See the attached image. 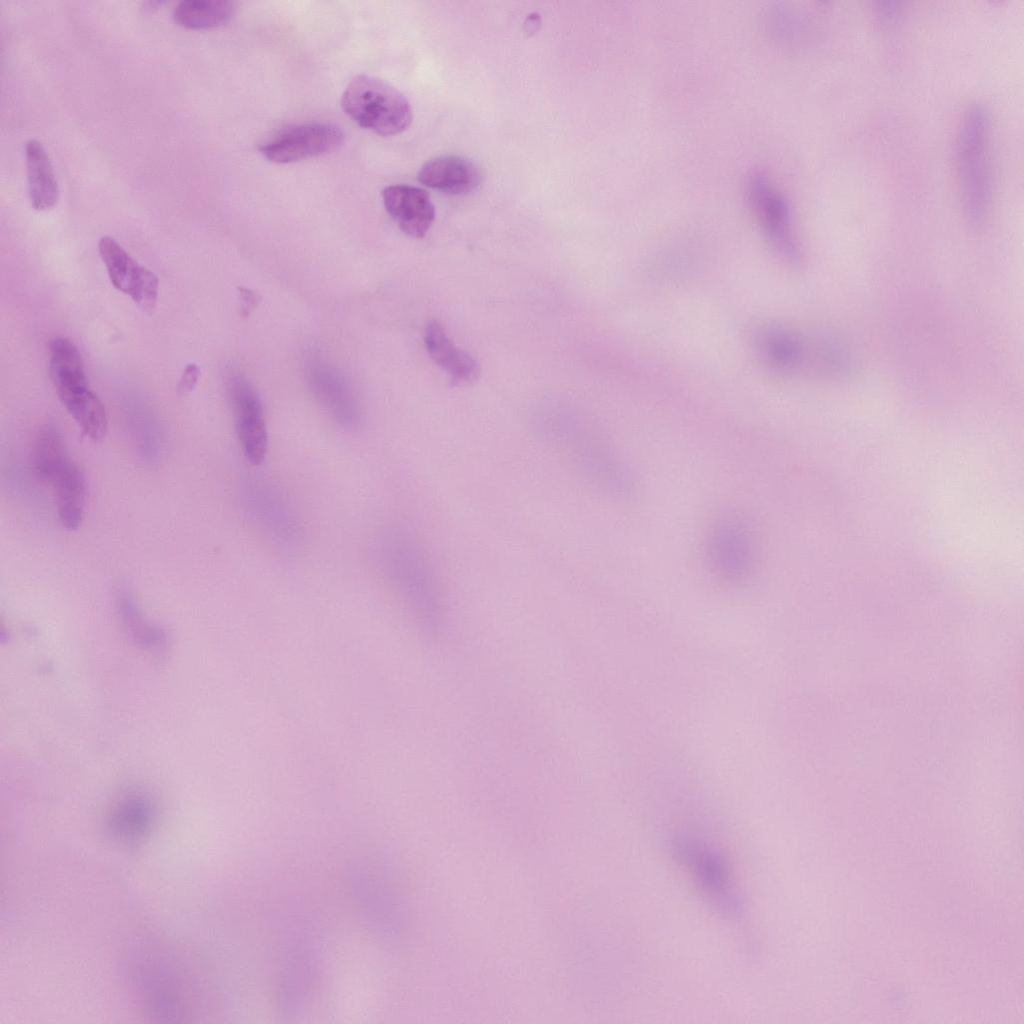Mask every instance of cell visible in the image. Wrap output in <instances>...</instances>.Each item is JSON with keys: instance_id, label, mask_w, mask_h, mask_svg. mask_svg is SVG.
Returning a JSON list of instances; mask_svg holds the SVG:
<instances>
[{"instance_id": "obj_1", "label": "cell", "mask_w": 1024, "mask_h": 1024, "mask_svg": "<svg viewBox=\"0 0 1024 1024\" xmlns=\"http://www.w3.org/2000/svg\"><path fill=\"white\" fill-rule=\"evenodd\" d=\"M372 564L397 592L416 617L429 628H438L445 617V600L432 561L409 529L388 527L369 544Z\"/></svg>"}, {"instance_id": "obj_2", "label": "cell", "mask_w": 1024, "mask_h": 1024, "mask_svg": "<svg viewBox=\"0 0 1024 1024\" xmlns=\"http://www.w3.org/2000/svg\"><path fill=\"white\" fill-rule=\"evenodd\" d=\"M750 338L759 361L773 372L840 379L854 370L848 347L827 334H807L785 324L764 321L752 328Z\"/></svg>"}, {"instance_id": "obj_3", "label": "cell", "mask_w": 1024, "mask_h": 1024, "mask_svg": "<svg viewBox=\"0 0 1024 1024\" xmlns=\"http://www.w3.org/2000/svg\"><path fill=\"white\" fill-rule=\"evenodd\" d=\"M991 119L987 108L974 103L965 110L955 142V171L963 213L968 222L983 225L991 211L994 174Z\"/></svg>"}, {"instance_id": "obj_4", "label": "cell", "mask_w": 1024, "mask_h": 1024, "mask_svg": "<svg viewBox=\"0 0 1024 1024\" xmlns=\"http://www.w3.org/2000/svg\"><path fill=\"white\" fill-rule=\"evenodd\" d=\"M33 465L39 478L52 489L62 525L69 530L78 528L85 506V478L71 459L61 431L54 425L48 424L38 432Z\"/></svg>"}, {"instance_id": "obj_5", "label": "cell", "mask_w": 1024, "mask_h": 1024, "mask_svg": "<svg viewBox=\"0 0 1024 1024\" xmlns=\"http://www.w3.org/2000/svg\"><path fill=\"white\" fill-rule=\"evenodd\" d=\"M576 472L595 487L616 496L630 494L633 483L610 444L583 431L553 427L541 432Z\"/></svg>"}, {"instance_id": "obj_6", "label": "cell", "mask_w": 1024, "mask_h": 1024, "mask_svg": "<svg viewBox=\"0 0 1024 1024\" xmlns=\"http://www.w3.org/2000/svg\"><path fill=\"white\" fill-rule=\"evenodd\" d=\"M341 106L358 126L382 136L404 131L412 121V108L396 88L369 75L355 76L346 86Z\"/></svg>"}, {"instance_id": "obj_7", "label": "cell", "mask_w": 1024, "mask_h": 1024, "mask_svg": "<svg viewBox=\"0 0 1024 1024\" xmlns=\"http://www.w3.org/2000/svg\"><path fill=\"white\" fill-rule=\"evenodd\" d=\"M242 496L249 519L272 545L289 554L299 548L302 531L298 519L275 486L248 479Z\"/></svg>"}, {"instance_id": "obj_8", "label": "cell", "mask_w": 1024, "mask_h": 1024, "mask_svg": "<svg viewBox=\"0 0 1024 1024\" xmlns=\"http://www.w3.org/2000/svg\"><path fill=\"white\" fill-rule=\"evenodd\" d=\"M747 191L751 207L767 237L786 260L799 265L802 252L794 233L791 209L784 195L760 171L750 175Z\"/></svg>"}, {"instance_id": "obj_9", "label": "cell", "mask_w": 1024, "mask_h": 1024, "mask_svg": "<svg viewBox=\"0 0 1024 1024\" xmlns=\"http://www.w3.org/2000/svg\"><path fill=\"white\" fill-rule=\"evenodd\" d=\"M706 555L711 571L727 584H739L750 576L755 553L748 531L737 521L719 522L710 531Z\"/></svg>"}, {"instance_id": "obj_10", "label": "cell", "mask_w": 1024, "mask_h": 1024, "mask_svg": "<svg viewBox=\"0 0 1024 1024\" xmlns=\"http://www.w3.org/2000/svg\"><path fill=\"white\" fill-rule=\"evenodd\" d=\"M344 141L342 130L331 123H305L280 131L259 147L269 161L286 164L320 156L338 149Z\"/></svg>"}, {"instance_id": "obj_11", "label": "cell", "mask_w": 1024, "mask_h": 1024, "mask_svg": "<svg viewBox=\"0 0 1024 1024\" xmlns=\"http://www.w3.org/2000/svg\"><path fill=\"white\" fill-rule=\"evenodd\" d=\"M228 394L241 449L246 459L259 465L266 456L268 435L261 401L251 384L240 373L228 379Z\"/></svg>"}, {"instance_id": "obj_12", "label": "cell", "mask_w": 1024, "mask_h": 1024, "mask_svg": "<svg viewBox=\"0 0 1024 1024\" xmlns=\"http://www.w3.org/2000/svg\"><path fill=\"white\" fill-rule=\"evenodd\" d=\"M98 249L114 287L129 295L144 310L152 311L158 297V278L155 273L138 264L109 236L99 240Z\"/></svg>"}, {"instance_id": "obj_13", "label": "cell", "mask_w": 1024, "mask_h": 1024, "mask_svg": "<svg viewBox=\"0 0 1024 1024\" xmlns=\"http://www.w3.org/2000/svg\"><path fill=\"white\" fill-rule=\"evenodd\" d=\"M308 385L318 402L345 428H354L360 421V409L354 393L341 373L320 358L306 364Z\"/></svg>"}, {"instance_id": "obj_14", "label": "cell", "mask_w": 1024, "mask_h": 1024, "mask_svg": "<svg viewBox=\"0 0 1024 1024\" xmlns=\"http://www.w3.org/2000/svg\"><path fill=\"white\" fill-rule=\"evenodd\" d=\"M675 849L696 874L703 889L711 897H717V902L725 909L737 911L739 902L730 893V875L723 858L704 844L685 837L676 840Z\"/></svg>"}, {"instance_id": "obj_15", "label": "cell", "mask_w": 1024, "mask_h": 1024, "mask_svg": "<svg viewBox=\"0 0 1024 1024\" xmlns=\"http://www.w3.org/2000/svg\"><path fill=\"white\" fill-rule=\"evenodd\" d=\"M382 199L387 213L406 235H426L435 218V207L426 190L407 184L389 185L382 190Z\"/></svg>"}, {"instance_id": "obj_16", "label": "cell", "mask_w": 1024, "mask_h": 1024, "mask_svg": "<svg viewBox=\"0 0 1024 1024\" xmlns=\"http://www.w3.org/2000/svg\"><path fill=\"white\" fill-rule=\"evenodd\" d=\"M418 180L447 194H466L479 186L481 171L466 157L445 154L426 161L418 171Z\"/></svg>"}, {"instance_id": "obj_17", "label": "cell", "mask_w": 1024, "mask_h": 1024, "mask_svg": "<svg viewBox=\"0 0 1024 1024\" xmlns=\"http://www.w3.org/2000/svg\"><path fill=\"white\" fill-rule=\"evenodd\" d=\"M426 350L433 361L448 373L455 383L475 380L480 368L476 360L456 346L438 321H431L424 332Z\"/></svg>"}, {"instance_id": "obj_18", "label": "cell", "mask_w": 1024, "mask_h": 1024, "mask_svg": "<svg viewBox=\"0 0 1024 1024\" xmlns=\"http://www.w3.org/2000/svg\"><path fill=\"white\" fill-rule=\"evenodd\" d=\"M24 151L31 206L38 211L51 209L58 200L59 187L49 155L34 138L26 141Z\"/></svg>"}, {"instance_id": "obj_19", "label": "cell", "mask_w": 1024, "mask_h": 1024, "mask_svg": "<svg viewBox=\"0 0 1024 1024\" xmlns=\"http://www.w3.org/2000/svg\"><path fill=\"white\" fill-rule=\"evenodd\" d=\"M49 354L50 376L58 396L89 387L81 354L70 339L53 337Z\"/></svg>"}, {"instance_id": "obj_20", "label": "cell", "mask_w": 1024, "mask_h": 1024, "mask_svg": "<svg viewBox=\"0 0 1024 1024\" xmlns=\"http://www.w3.org/2000/svg\"><path fill=\"white\" fill-rule=\"evenodd\" d=\"M58 397L87 437L94 441L103 438L107 428L106 411L99 397L89 387Z\"/></svg>"}, {"instance_id": "obj_21", "label": "cell", "mask_w": 1024, "mask_h": 1024, "mask_svg": "<svg viewBox=\"0 0 1024 1024\" xmlns=\"http://www.w3.org/2000/svg\"><path fill=\"white\" fill-rule=\"evenodd\" d=\"M234 12L228 0H181L173 9V18L189 29H207L227 23Z\"/></svg>"}, {"instance_id": "obj_22", "label": "cell", "mask_w": 1024, "mask_h": 1024, "mask_svg": "<svg viewBox=\"0 0 1024 1024\" xmlns=\"http://www.w3.org/2000/svg\"><path fill=\"white\" fill-rule=\"evenodd\" d=\"M151 802L143 797H131L123 801L114 811L110 820L112 833L125 843H135L149 829L153 819Z\"/></svg>"}, {"instance_id": "obj_23", "label": "cell", "mask_w": 1024, "mask_h": 1024, "mask_svg": "<svg viewBox=\"0 0 1024 1024\" xmlns=\"http://www.w3.org/2000/svg\"><path fill=\"white\" fill-rule=\"evenodd\" d=\"M199 376L200 370L198 366L196 364H188L180 378L178 385L179 392L182 394L191 392L197 384Z\"/></svg>"}, {"instance_id": "obj_24", "label": "cell", "mask_w": 1024, "mask_h": 1024, "mask_svg": "<svg viewBox=\"0 0 1024 1024\" xmlns=\"http://www.w3.org/2000/svg\"><path fill=\"white\" fill-rule=\"evenodd\" d=\"M900 8L897 7V3H880L877 7V15L880 21L887 24L896 21L899 16Z\"/></svg>"}]
</instances>
